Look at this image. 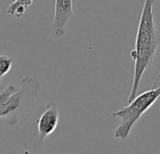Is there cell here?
<instances>
[{
    "instance_id": "6da1fadb",
    "label": "cell",
    "mask_w": 160,
    "mask_h": 154,
    "mask_svg": "<svg viewBox=\"0 0 160 154\" xmlns=\"http://www.w3.org/2000/svg\"><path fill=\"white\" fill-rule=\"evenodd\" d=\"M154 4L155 0H144L135 48L130 52V56L134 61V75L128 103L138 95L142 78L153 64L155 55L160 45V32L155 23Z\"/></svg>"
},
{
    "instance_id": "7a4b0ae2",
    "label": "cell",
    "mask_w": 160,
    "mask_h": 154,
    "mask_svg": "<svg viewBox=\"0 0 160 154\" xmlns=\"http://www.w3.org/2000/svg\"><path fill=\"white\" fill-rule=\"evenodd\" d=\"M40 88L39 82L32 76H24L20 88L9 85L0 91V119H8V124L17 123L19 114L30 106Z\"/></svg>"
},
{
    "instance_id": "3957f363",
    "label": "cell",
    "mask_w": 160,
    "mask_h": 154,
    "mask_svg": "<svg viewBox=\"0 0 160 154\" xmlns=\"http://www.w3.org/2000/svg\"><path fill=\"white\" fill-rule=\"evenodd\" d=\"M160 97L159 88H152L151 89L137 95L128 106L122 107L112 113L113 117L121 119L120 125L114 131V136L117 139L126 140L137 121L142 116L148 111Z\"/></svg>"
},
{
    "instance_id": "277c9868",
    "label": "cell",
    "mask_w": 160,
    "mask_h": 154,
    "mask_svg": "<svg viewBox=\"0 0 160 154\" xmlns=\"http://www.w3.org/2000/svg\"><path fill=\"white\" fill-rule=\"evenodd\" d=\"M59 123V112L57 105L53 103H50L43 105L38 113V117L34 120V127L37 132V145H41L46 137L51 135Z\"/></svg>"
},
{
    "instance_id": "5b68a950",
    "label": "cell",
    "mask_w": 160,
    "mask_h": 154,
    "mask_svg": "<svg viewBox=\"0 0 160 154\" xmlns=\"http://www.w3.org/2000/svg\"><path fill=\"white\" fill-rule=\"evenodd\" d=\"M72 0H55L52 33L55 38H62L66 33V25L73 16Z\"/></svg>"
},
{
    "instance_id": "8992f818",
    "label": "cell",
    "mask_w": 160,
    "mask_h": 154,
    "mask_svg": "<svg viewBox=\"0 0 160 154\" xmlns=\"http://www.w3.org/2000/svg\"><path fill=\"white\" fill-rule=\"evenodd\" d=\"M34 0H11L7 8V13L18 19L22 18L28 7L33 4Z\"/></svg>"
},
{
    "instance_id": "52a82bcc",
    "label": "cell",
    "mask_w": 160,
    "mask_h": 154,
    "mask_svg": "<svg viewBox=\"0 0 160 154\" xmlns=\"http://www.w3.org/2000/svg\"><path fill=\"white\" fill-rule=\"evenodd\" d=\"M12 64H13V61L10 57L0 55V82L2 78L8 72H9V71L11 70Z\"/></svg>"
},
{
    "instance_id": "ba28073f",
    "label": "cell",
    "mask_w": 160,
    "mask_h": 154,
    "mask_svg": "<svg viewBox=\"0 0 160 154\" xmlns=\"http://www.w3.org/2000/svg\"><path fill=\"white\" fill-rule=\"evenodd\" d=\"M159 80H160V72H159V73H158V75L157 80L155 81V83H154V85H153V87H152V88H157V86H158V84Z\"/></svg>"
}]
</instances>
